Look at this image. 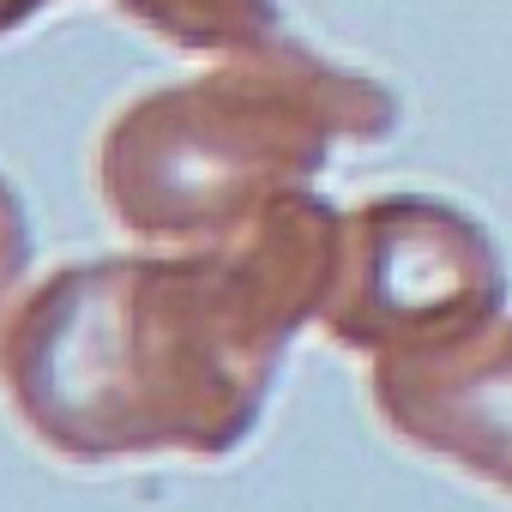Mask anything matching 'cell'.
<instances>
[{
    "label": "cell",
    "mask_w": 512,
    "mask_h": 512,
    "mask_svg": "<svg viewBox=\"0 0 512 512\" xmlns=\"http://www.w3.org/2000/svg\"><path fill=\"white\" fill-rule=\"evenodd\" d=\"M49 0H0V31H13L19 19H31V13H43Z\"/></svg>",
    "instance_id": "cell-2"
},
{
    "label": "cell",
    "mask_w": 512,
    "mask_h": 512,
    "mask_svg": "<svg viewBox=\"0 0 512 512\" xmlns=\"http://www.w3.org/2000/svg\"><path fill=\"white\" fill-rule=\"evenodd\" d=\"M127 13H139L145 25H157L175 43H217V37H241V31H260L266 7L260 0H121Z\"/></svg>",
    "instance_id": "cell-1"
}]
</instances>
